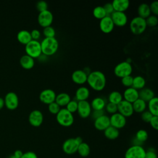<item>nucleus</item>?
Wrapping results in <instances>:
<instances>
[{"label": "nucleus", "mask_w": 158, "mask_h": 158, "mask_svg": "<svg viewBox=\"0 0 158 158\" xmlns=\"http://www.w3.org/2000/svg\"><path fill=\"white\" fill-rule=\"evenodd\" d=\"M4 99L0 97V110L4 107Z\"/></svg>", "instance_id": "53"}, {"label": "nucleus", "mask_w": 158, "mask_h": 158, "mask_svg": "<svg viewBox=\"0 0 158 158\" xmlns=\"http://www.w3.org/2000/svg\"><path fill=\"white\" fill-rule=\"evenodd\" d=\"M110 125L119 130L123 128L127 123V119L123 115L118 112L113 114L109 117Z\"/></svg>", "instance_id": "12"}, {"label": "nucleus", "mask_w": 158, "mask_h": 158, "mask_svg": "<svg viewBox=\"0 0 158 158\" xmlns=\"http://www.w3.org/2000/svg\"><path fill=\"white\" fill-rule=\"evenodd\" d=\"M30 35L31 39L33 40H36L38 41V40L41 37V32L38 29H33L30 31Z\"/></svg>", "instance_id": "47"}, {"label": "nucleus", "mask_w": 158, "mask_h": 158, "mask_svg": "<svg viewBox=\"0 0 158 158\" xmlns=\"http://www.w3.org/2000/svg\"><path fill=\"white\" fill-rule=\"evenodd\" d=\"M149 123L152 128L157 130L158 129V116H153L151 119Z\"/></svg>", "instance_id": "48"}, {"label": "nucleus", "mask_w": 158, "mask_h": 158, "mask_svg": "<svg viewBox=\"0 0 158 158\" xmlns=\"http://www.w3.org/2000/svg\"><path fill=\"white\" fill-rule=\"evenodd\" d=\"M145 20L147 27L148 26L151 27H154L157 26L158 23V18L156 15H150L145 19Z\"/></svg>", "instance_id": "39"}, {"label": "nucleus", "mask_w": 158, "mask_h": 158, "mask_svg": "<svg viewBox=\"0 0 158 158\" xmlns=\"http://www.w3.org/2000/svg\"><path fill=\"white\" fill-rule=\"evenodd\" d=\"M77 152L81 157H85L88 156L90 153V147L89 144L86 143L82 142L81 144H79L78 147Z\"/></svg>", "instance_id": "34"}, {"label": "nucleus", "mask_w": 158, "mask_h": 158, "mask_svg": "<svg viewBox=\"0 0 158 158\" xmlns=\"http://www.w3.org/2000/svg\"><path fill=\"white\" fill-rule=\"evenodd\" d=\"M23 152L21 150L17 149V150H16V151H14V152L13 153V154H14L15 157H17V158H21L22 156L23 155Z\"/></svg>", "instance_id": "52"}, {"label": "nucleus", "mask_w": 158, "mask_h": 158, "mask_svg": "<svg viewBox=\"0 0 158 158\" xmlns=\"http://www.w3.org/2000/svg\"><path fill=\"white\" fill-rule=\"evenodd\" d=\"M90 94V91L88 88L86 86H80L75 91V100L78 101H87Z\"/></svg>", "instance_id": "21"}, {"label": "nucleus", "mask_w": 158, "mask_h": 158, "mask_svg": "<svg viewBox=\"0 0 158 158\" xmlns=\"http://www.w3.org/2000/svg\"><path fill=\"white\" fill-rule=\"evenodd\" d=\"M133 77L131 75L126 76L121 78V83L124 86L127 88L131 87L133 83Z\"/></svg>", "instance_id": "41"}, {"label": "nucleus", "mask_w": 158, "mask_h": 158, "mask_svg": "<svg viewBox=\"0 0 158 158\" xmlns=\"http://www.w3.org/2000/svg\"><path fill=\"white\" fill-rule=\"evenodd\" d=\"M110 125L109 117L106 114L96 118L94 120V126L99 131H104Z\"/></svg>", "instance_id": "18"}, {"label": "nucleus", "mask_w": 158, "mask_h": 158, "mask_svg": "<svg viewBox=\"0 0 158 158\" xmlns=\"http://www.w3.org/2000/svg\"><path fill=\"white\" fill-rule=\"evenodd\" d=\"M114 11L125 12L130 7L128 0H114L112 2Z\"/></svg>", "instance_id": "22"}, {"label": "nucleus", "mask_w": 158, "mask_h": 158, "mask_svg": "<svg viewBox=\"0 0 158 158\" xmlns=\"http://www.w3.org/2000/svg\"><path fill=\"white\" fill-rule=\"evenodd\" d=\"M102 7H103V8H104V10L106 13V15H108V16H110L113 13V12L114 11L111 2L106 3Z\"/></svg>", "instance_id": "46"}, {"label": "nucleus", "mask_w": 158, "mask_h": 158, "mask_svg": "<svg viewBox=\"0 0 158 158\" xmlns=\"http://www.w3.org/2000/svg\"><path fill=\"white\" fill-rule=\"evenodd\" d=\"M48 108L49 112L51 114H54V115H56L59 112L60 109H61L60 107L55 101L48 104Z\"/></svg>", "instance_id": "40"}, {"label": "nucleus", "mask_w": 158, "mask_h": 158, "mask_svg": "<svg viewBox=\"0 0 158 158\" xmlns=\"http://www.w3.org/2000/svg\"><path fill=\"white\" fill-rule=\"evenodd\" d=\"M41 52L46 56H51L56 53L59 49V41L55 38H44L41 42Z\"/></svg>", "instance_id": "2"}, {"label": "nucleus", "mask_w": 158, "mask_h": 158, "mask_svg": "<svg viewBox=\"0 0 158 158\" xmlns=\"http://www.w3.org/2000/svg\"><path fill=\"white\" fill-rule=\"evenodd\" d=\"M148 111L153 116H158V98L157 96H154L148 101Z\"/></svg>", "instance_id": "31"}, {"label": "nucleus", "mask_w": 158, "mask_h": 158, "mask_svg": "<svg viewBox=\"0 0 158 158\" xmlns=\"http://www.w3.org/2000/svg\"><path fill=\"white\" fill-rule=\"evenodd\" d=\"M21 158H38V156L33 151H27L23 153Z\"/></svg>", "instance_id": "50"}, {"label": "nucleus", "mask_w": 158, "mask_h": 158, "mask_svg": "<svg viewBox=\"0 0 158 158\" xmlns=\"http://www.w3.org/2000/svg\"><path fill=\"white\" fill-rule=\"evenodd\" d=\"M4 106L9 110H15L16 109L19 104V99L17 94L12 91L7 93L4 98Z\"/></svg>", "instance_id": "10"}, {"label": "nucleus", "mask_w": 158, "mask_h": 158, "mask_svg": "<svg viewBox=\"0 0 158 158\" xmlns=\"http://www.w3.org/2000/svg\"><path fill=\"white\" fill-rule=\"evenodd\" d=\"M25 51L27 55L33 59L40 57L42 54L40 42L36 40H31L25 45Z\"/></svg>", "instance_id": "7"}, {"label": "nucleus", "mask_w": 158, "mask_h": 158, "mask_svg": "<svg viewBox=\"0 0 158 158\" xmlns=\"http://www.w3.org/2000/svg\"><path fill=\"white\" fill-rule=\"evenodd\" d=\"M17 39L19 43L25 45L32 40L30 31L27 30H22L19 31L17 35Z\"/></svg>", "instance_id": "25"}, {"label": "nucleus", "mask_w": 158, "mask_h": 158, "mask_svg": "<svg viewBox=\"0 0 158 158\" xmlns=\"http://www.w3.org/2000/svg\"><path fill=\"white\" fill-rule=\"evenodd\" d=\"M122 94L118 91H112L108 96L109 102L117 105L123 100Z\"/></svg>", "instance_id": "33"}, {"label": "nucleus", "mask_w": 158, "mask_h": 158, "mask_svg": "<svg viewBox=\"0 0 158 158\" xmlns=\"http://www.w3.org/2000/svg\"><path fill=\"white\" fill-rule=\"evenodd\" d=\"M43 114L40 110L35 109L32 110L28 115V122L34 127H38L43 122Z\"/></svg>", "instance_id": "14"}, {"label": "nucleus", "mask_w": 158, "mask_h": 158, "mask_svg": "<svg viewBox=\"0 0 158 158\" xmlns=\"http://www.w3.org/2000/svg\"><path fill=\"white\" fill-rule=\"evenodd\" d=\"M146 151L142 146L132 145L125 153V158H144Z\"/></svg>", "instance_id": "8"}, {"label": "nucleus", "mask_w": 158, "mask_h": 158, "mask_svg": "<svg viewBox=\"0 0 158 158\" xmlns=\"http://www.w3.org/2000/svg\"><path fill=\"white\" fill-rule=\"evenodd\" d=\"M119 130L110 125L106 130H104V135L105 137L109 139L114 140L117 139L119 136Z\"/></svg>", "instance_id": "29"}, {"label": "nucleus", "mask_w": 158, "mask_h": 158, "mask_svg": "<svg viewBox=\"0 0 158 158\" xmlns=\"http://www.w3.org/2000/svg\"><path fill=\"white\" fill-rule=\"evenodd\" d=\"M104 109H106L107 113L110 114L111 115L117 112V105L110 103V102L106 103Z\"/></svg>", "instance_id": "42"}, {"label": "nucleus", "mask_w": 158, "mask_h": 158, "mask_svg": "<svg viewBox=\"0 0 158 158\" xmlns=\"http://www.w3.org/2000/svg\"><path fill=\"white\" fill-rule=\"evenodd\" d=\"M77 107L78 101H76L75 99H71L65 106V109L72 114H73L77 112Z\"/></svg>", "instance_id": "37"}, {"label": "nucleus", "mask_w": 158, "mask_h": 158, "mask_svg": "<svg viewBox=\"0 0 158 158\" xmlns=\"http://www.w3.org/2000/svg\"><path fill=\"white\" fill-rule=\"evenodd\" d=\"M88 75L83 70L78 69L73 71L71 75L72 80L77 85H83L86 83Z\"/></svg>", "instance_id": "19"}, {"label": "nucleus", "mask_w": 158, "mask_h": 158, "mask_svg": "<svg viewBox=\"0 0 158 158\" xmlns=\"http://www.w3.org/2000/svg\"><path fill=\"white\" fill-rule=\"evenodd\" d=\"M152 117H153V115L148 110H144V112L141 113V120L146 123H149V122Z\"/></svg>", "instance_id": "44"}, {"label": "nucleus", "mask_w": 158, "mask_h": 158, "mask_svg": "<svg viewBox=\"0 0 158 158\" xmlns=\"http://www.w3.org/2000/svg\"><path fill=\"white\" fill-rule=\"evenodd\" d=\"M71 100L70 96L67 93H60L58 94H56L55 102L60 106H66V105Z\"/></svg>", "instance_id": "28"}, {"label": "nucleus", "mask_w": 158, "mask_h": 158, "mask_svg": "<svg viewBox=\"0 0 158 158\" xmlns=\"http://www.w3.org/2000/svg\"><path fill=\"white\" fill-rule=\"evenodd\" d=\"M53 19H54L53 14L48 9L44 11L39 12L38 18H37L38 24L43 28L51 26V25L53 22Z\"/></svg>", "instance_id": "9"}, {"label": "nucleus", "mask_w": 158, "mask_h": 158, "mask_svg": "<svg viewBox=\"0 0 158 158\" xmlns=\"http://www.w3.org/2000/svg\"><path fill=\"white\" fill-rule=\"evenodd\" d=\"M144 158H157V154L153 149H149L146 151Z\"/></svg>", "instance_id": "49"}, {"label": "nucleus", "mask_w": 158, "mask_h": 158, "mask_svg": "<svg viewBox=\"0 0 158 158\" xmlns=\"http://www.w3.org/2000/svg\"><path fill=\"white\" fill-rule=\"evenodd\" d=\"M114 26L122 27L127 25L128 22V17L125 12L114 11L110 15Z\"/></svg>", "instance_id": "13"}, {"label": "nucleus", "mask_w": 158, "mask_h": 158, "mask_svg": "<svg viewBox=\"0 0 158 158\" xmlns=\"http://www.w3.org/2000/svg\"><path fill=\"white\" fill-rule=\"evenodd\" d=\"M139 98L143 99L145 102H148L155 96L154 91L149 88H143V89L138 91Z\"/></svg>", "instance_id": "24"}, {"label": "nucleus", "mask_w": 158, "mask_h": 158, "mask_svg": "<svg viewBox=\"0 0 158 158\" xmlns=\"http://www.w3.org/2000/svg\"><path fill=\"white\" fill-rule=\"evenodd\" d=\"M146 80L141 75H137L133 77L132 86L137 90H140L145 87Z\"/></svg>", "instance_id": "32"}, {"label": "nucleus", "mask_w": 158, "mask_h": 158, "mask_svg": "<svg viewBox=\"0 0 158 158\" xmlns=\"http://www.w3.org/2000/svg\"><path fill=\"white\" fill-rule=\"evenodd\" d=\"M20 64L24 69H31L35 65V59L27 54H25L20 57Z\"/></svg>", "instance_id": "23"}, {"label": "nucleus", "mask_w": 158, "mask_h": 158, "mask_svg": "<svg viewBox=\"0 0 158 158\" xmlns=\"http://www.w3.org/2000/svg\"><path fill=\"white\" fill-rule=\"evenodd\" d=\"M117 112L125 117H131L134 113L132 103L123 99L117 104Z\"/></svg>", "instance_id": "11"}, {"label": "nucleus", "mask_w": 158, "mask_h": 158, "mask_svg": "<svg viewBox=\"0 0 158 158\" xmlns=\"http://www.w3.org/2000/svg\"><path fill=\"white\" fill-rule=\"evenodd\" d=\"M82 142L83 141L80 136L67 139L62 144V151L67 154H73L77 152L78 147Z\"/></svg>", "instance_id": "4"}, {"label": "nucleus", "mask_w": 158, "mask_h": 158, "mask_svg": "<svg viewBox=\"0 0 158 158\" xmlns=\"http://www.w3.org/2000/svg\"><path fill=\"white\" fill-rule=\"evenodd\" d=\"M138 16L146 19L150 15H151L149 5L147 3H141L140 4L137 9Z\"/></svg>", "instance_id": "27"}, {"label": "nucleus", "mask_w": 158, "mask_h": 158, "mask_svg": "<svg viewBox=\"0 0 158 158\" xmlns=\"http://www.w3.org/2000/svg\"><path fill=\"white\" fill-rule=\"evenodd\" d=\"M8 158H17V157H15V156L12 154H11L10 156H9Z\"/></svg>", "instance_id": "54"}, {"label": "nucleus", "mask_w": 158, "mask_h": 158, "mask_svg": "<svg viewBox=\"0 0 158 158\" xmlns=\"http://www.w3.org/2000/svg\"><path fill=\"white\" fill-rule=\"evenodd\" d=\"M123 99L130 103H133L139 98L138 90L133 87L127 88L122 94Z\"/></svg>", "instance_id": "20"}, {"label": "nucleus", "mask_w": 158, "mask_h": 158, "mask_svg": "<svg viewBox=\"0 0 158 158\" xmlns=\"http://www.w3.org/2000/svg\"><path fill=\"white\" fill-rule=\"evenodd\" d=\"M56 118L57 123L64 127H70L74 122L73 114L68 111L65 108H61L56 115Z\"/></svg>", "instance_id": "3"}, {"label": "nucleus", "mask_w": 158, "mask_h": 158, "mask_svg": "<svg viewBox=\"0 0 158 158\" xmlns=\"http://www.w3.org/2000/svg\"><path fill=\"white\" fill-rule=\"evenodd\" d=\"M135 138L140 143H143L148 139V133L145 130L140 129L136 131L135 135Z\"/></svg>", "instance_id": "36"}, {"label": "nucleus", "mask_w": 158, "mask_h": 158, "mask_svg": "<svg viewBox=\"0 0 158 158\" xmlns=\"http://www.w3.org/2000/svg\"><path fill=\"white\" fill-rule=\"evenodd\" d=\"M149 8L151 10V13L152 15H158V2L157 1H154L152 2L149 5Z\"/></svg>", "instance_id": "45"}, {"label": "nucleus", "mask_w": 158, "mask_h": 158, "mask_svg": "<svg viewBox=\"0 0 158 158\" xmlns=\"http://www.w3.org/2000/svg\"><path fill=\"white\" fill-rule=\"evenodd\" d=\"M93 15L96 19L99 20H101L107 16L106 13L102 6L95 7L93 10Z\"/></svg>", "instance_id": "35"}, {"label": "nucleus", "mask_w": 158, "mask_h": 158, "mask_svg": "<svg viewBox=\"0 0 158 158\" xmlns=\"http://www.w3.org/2000/svg\"><path fill=\"white\" fill-rule=\"evenodd\" d=\"M77 112L81 118H86L88 117L92 112L90 103L88 101H78Z\"/></svg>", "instance_id": "16"}, {"label": "nucleus", "mask_w": 158, "mask_h": 158, "mask_svg": "<svg viewBox=\"0 0 158 158\" xmlns=\"http://www.w3.org/2000/svg\"><path fill=\"white\" fill-rule=\"evenodd\" d=\"M56 96V93L53 89L47 88L41 91L39 95V99L41 102L48 105L55 101Z\"/></svg>", "instance_id": "15"}, {"label": "nucleus", "mask_w": 158, "mask_h": 158, "mask_svg": "<svg viewBox=\"0 0 158 158\" xmlns=\"http://www.w3.org/2000/svg\"><path fill=\"white\" fill-rule=\"evenodd\" d=\"M146 27L147 25L145 19L139 16L133 17L130 22V31L135 35H139L144 33L146 29Z\"/></svg>", "instance_id": "5"}, {"label": "nucleus", "mask_w": 158, "mask_h": 158, "mask_svg": "<svg viewBox=\"0 0 158 158\" xmlns=\"http://www.w3.org/2000/svg\"><path fill=\"white\" fill-rule=\"evenodd\" d=\"M132 106L133 111L137 113H142L146 110L147 107L146 102L140 98L137 99L135 102H133L132 103Z\"/></svg>", "instance_id": "30"}, {"label": "nucleus", "mask_w": 158, "mask_h": 158, "mask_svg": "<svg viewBox=\"0 0 158 158\" xmlns=\"http://www.w3.org/2000/svg\"><path fill=\"white\" fill-rule=\"evenodd\" d=\"M133 72V67L131 63L127 61H123L117 64L114 69V73L115 76L120 78L131 75Z\"/></svg>", "instance_id": "6"}, {"label": "nucleus", "mask_w": 158, "mask_h": 158, "mask_svg": "<svg viewBox=\"0 0 158 158\" xmlns=\"http://www.w3.org/2000/svg\"><path fill=\"white\" fill-rule=\"evenodd\" d=\"M43 34L45 38H54L55 37L56 31L52 26H49L43 28Z\"/></svg>", "instance_id": "38"}, {"label": "nucleus", "mask_w": 158, "mask_h": 158, "mask_svg": "<svg viewBox=\"0 0 158 158\" xmlns=\"http://www.w3.org/2000/svg\"><path fill=\"white\" fill-rule=\"evenodd\" d=\"M86 82L93 89L101 91L103 90L106 85V78L104 73L99 70L91 72L87 77Z\"/></svg>", "instance_id": "1"}, {"label": "nucleus", "mask_w": 158, "mask_h": 158, "mask_svg": "<svg viewBox=\"0 0 158 158\" xmlns=\"http://www.w3.org/2000/svg\"><path fill=\"white\" fill-rule=\"evenodd\" d=\"M104 114V110H93V112H91V114L90 115H91L92 118L94 120L96 118Z\"/></svg>", "instance_id": "51"}, {"label": "nucleus", "mask_w": 158, "mask_h": 158, "mask_svg": "<svg viewBox=\"0 0 158 158\" xmlns=\"http://www.w3.org/2000/svg\"><path fill=\"white\" fill-rule=\"evenodd\" d=\"M106 102L104 98L101 97L94 98L91 102L90 105L93 110H101L105 108Z\"/></svg>", "instance_id": "26"}, {"label": "nucleus", "mask_w": 158, "mask_h": 158, "mask_svg": "<svg viewBox=\"0 0 158 158\" xmlns=\"http://www.w3.org/2000/svg\"><path fill=\"white\" fill-rule=\"evenodd\" d=\"M99 28L104 33H110L114 28V23L110 16H106L102 19L99 20Z\"/></svg>", "instance_id": "17"}, {"label": "nucleus", "mask_w": 158, "mask_h": 158, "mask_svg": "<svg viewBox=\"0 0 158 158\" xmlns=\"http://www.w3.org/2000/svg\"><path fill=\"white\" fill-rule=\"evenodd\" d=\"M36 9L39 12L44 11L46 10H48V3L44 1H39L37 2L36 4Z\"/></svg>", "instance_id": "43"}]
</instances>
